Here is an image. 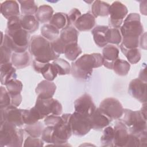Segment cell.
Listing matches in <instances>:
<instances>
[{
	"label": "cell",
	"instance_id": "cell-13",
	"mask_svg": "<svg viewBox=\"0 0 147 147\" xmlns=\"http://www.w3.org/2000/svg\"><path fill=\"white\" fill-rule=\"evenodd\" d=\"M23 109L9 106L6 108L1 109V122L6 121L16 127H21L24 123L22 117Z\"/></svg>",
	"mask_w": 147,
	"mask_h": 147
},
{
	"label": "cell",
	"instance_id": "cell-12",
	"mask_svg": "<svg viewBox=\"0 0 147 147\" xmlns=\"http://www.w3.org/2000/svg\"><path fill=\"white\" fill-rule=\"evenodd\" d=\"M75 111L86 117H90L96 109L91 96L84 94L74 102Z\"/></svg>",
	"mask_w": 147,
	"mask_h": 147
},
{
	"label": "cell",
	"instance_id": "cell-31",
	"mask_svg": "<svg viewBox=\"0 0 147 147\" xmlns=\"http://www.w3.org/2000/svg\"><path fill=\"white\" fill-rule=\"evenodd\" d=\"M22 117L24 123L26 125L34 124L40 119H42L34 106L29 110L23 109Z\"/></svg>",
	"mask_w": 147,
	"mask_h": 147
},
{
	"label": "cell",
	"instance_id": "cell-40",
	"mask_svg": "<svg viewBox=\"0 0 147 147\" xmlns=\"http://www.w3.org/2000/svg\"><path fill=\"white\" fill-rule=\"evenodd\" d=\"M106 37L108 43L118 45L122 42V36L120 30L117 28H109L107 32Z\"/></svg>",
	"mask_w": 147,
	"mask_h": 147
},
{
	"label": "cell",
	"instance_id": "cell-36",
	"mask_svg": "<svg viewBox=\"0 0 147 147\" xmlns=\"http://www.w3.org/2000/svg\"><path fill=\"white\" fill-rule=\"evenodd\" d=\"M52 64L55 67L58 75H65L71 72V65L69 63L61 58H58L53 61Z\"/></svg>",
	"mask_w": 147,
	"mask_h": 147
},
{
	"label": "cell",
	"instance_id": "cell-49",
	"mask_svg": "<svg viewBox=\"0 0 147 147\" xmlns=\"http://www.w3.org/2000/svg\"><path fill=\"white\" fill-rule=\"evenodd\" d=\"M141 48L144 49H146V33H144L140 38V44Z\"/></svg>",
	"mask_w": 147,
	"mask_h": 147
},
{
	"label": "cell",
	"instance_id": "cell-4",
	"mask_svg": "<svg viewBox=\"0 0 147 147\" xmlns=\"http://www.w3.org/2000/svg\"><path fill=\"white\" fill-rule=\"evenodd\" d=\"M29 51L34 60L42 63H49L58 59L60 56L53 51L51 42L40 35L31 38Z\"/></svg>",
	"mask_w": 147,
	"mask_h": 147
},
{
	"label": "cell",
	"instance_id": "cell-3",
	"mask_svg": "<svg viewBox=\"0 0 147 147\" xmlns=\"http://www.w3.org/2000/svg\"><path fill=\"white\" fill-rule=\"evenodd\" d=\"M102 55L98 53L84 54L72 62L71 73L76 79L87 80L92 75L93 69L103 65Z\"/></svg>",
	"mask_w": 147,
	"mask_h": 147
},
{
	"label": "cell",
	"instance_id": "cell-35",
	"mask_svg": "<svg viewBox=\"0 0 147 147\" xmlns=\"http://www.w3.org/2000/svg\"><path fill=\"white\" fill-rule=\"evenodd\" d=\"M130 63L125 60L120 59H118L114 61L113 67V69L114 71L118 75L122 76L127 75L129 71H130Z\"/></svg>",
	"mask_w": 147,
	"mask_h": 147
},
{
	"label": "cell",
	"instance_id": "cell-8",
	"mask_svg": "<svg viewBox=\"0 0 147 147\" xmlns=\"http://www.w3.org/2000/svg\"><path fill=\"white\" fill-rule=\"evenodd\" d=\"M99 110L110 119H118L123 114V108L116 98H107L103 99L99 106Z\"/></svg>",
	"mask_w": 147,
	"mask_h": 147
},
{
	"label": "cell",
	"instance_id": "cell-1",
	"mask_svg": "<svg viewBox=\"0 0 147 147\" xmlns=\"http://www.w3.org/2000/svg\"><path fill=\"white\" fill-rule=\"evenodd\" d=\"M2 38L1 45H4L13 52L26 51L30 44V33L23 29L21 25L20 16L13 17L7 20V29Z\"/></svg>",
	"mask_w": 147,
	"mask_h": 147
},
{
	"label": "cell",
	"instance_id": "cell-7",
	"mask_svg": "<svg viewBox=\"0 0 147 147\" xmlns=\"http://www.w3.org/2000/svg\"><path fill=\"white\" fill-rule=\"evenodd\" d=\"M71 114H64L61 120L53 126L52 144L55 145H65L71 137L72 132L70 125Z\"/></svg>",
	"mask_w": 147,
	"mask_h": 147
},
{
	"label": "cell",
	"instance_id": "cell-38",
	"mask_svg": "<svg viewBox=\"0 0 147 147\" xmlns=\"http://www.w3.org/2000/svg\"><path fill=\"white\" fill-rule=\"evenodd\" d=\"M7 91L11 95H16L21 94L23 84L22 82L16 79H13L7 82L5 85Z\"/></svg>",
	"mask_w": 147,
	"mask_h": 147
},
{
	"label": "cell",
	"instance_id": "cell-5",
	"mask_svg": "<svg viewBox=\"0 0 147 147\" xmlns=\"http://www.w3.org/2000/svg\"><path fill=\"white\" fill-rule=\"evenodd\" d=\"M24 141V130L6 121L1 122L0 146H22Z\"/></svg>",
	"mask_w": 147,
	"mask_h": 147
},
{
	"label": "cell",
	"instance_id": "cell-30",
	"mask_svg": "<svg viewBox=\"0 0 147 147\" xmlns=\"http://www.w3.org/2000/svg\"><path fill=\"white\" fill-rule=\"evenodd\" d=\"M41 36L50 42H52L59 37L60 32L54 26L50 24L44 25L41 28Z\"/></svg>",
	"mask_w": 147,
	"mask_h": 147
},
{
	"label": "cell",
	"instance_id": "cell-22",
	"mask_svg": "<svg viewBox=\"0 0 147 147\" xmlns=\"http://www.w3.org/2000/svg\"><path fill=\"white\" fill-rule=\"evenodd\" d=\"M109 29V26L105 25H97L91 31L94 41L99 47H105L107 45V32Z\"/></svg>",
	"mask_w": 147,
	"mask_h": 147
},
{
	"label": "cell",
	"instance_id": "cell-29",
	"mask_svg": "<svg viewBox=\"0 0 147 147\" xmlns=\"http://www.w3.org/2000/svg\"><path fill=\"white\" fill-rule=\"evenodd\" d=\"M110 5L103 1H94L91 6V14L95 18L109 15Z\"/></svg>",
	"mask_w": 147,
	"mask_h": 147
},
{
	"label": "cell",
	"instance_id": "cell-24",
	"mask_svg": "<svg viewBox=\"0 0 147 147\" xmlns=\"http://www.w3.org/2000/svg\"><path fill=\"white\" fill-rule=\"evenodd\" d=\"M1 83L2 85L13 79L17 78L16 70L11 62L0 65Z\"/></svg>",
	"mask_w": 147,
	"mask_h": 147
},
{
	"label": "cell",
	"instance_id": "cell-16",
	"mask_svg": "<svg viewBox=\"0 0 147 147\" xmlns=\"http://www.w3.org/2000/svg\"><path fill=\"white\" fill-rule=\"evenodd\" d=\"M127 126L122 121L116 123L114 127V146H125L129 138Z\"/></svg>",
	"mask_w": 147,
	"mask_h": 147
},
{
	"label": "cell",
	"instance_id": "cell-43",
	"mask_svg": "<svg viewBox=\"0 0 147 147\" xmlns=\"http://www.w3.org/2000/svg\"><path fill=\"white\" fill-rule=\"evenodd\" d=\"M52 48L53 51L57 55L64 54L66 45L61 40L60 37H58L55 41L51 42Z\"/></svg>",
	"mask_w": 147,
	"mask_h": 147
},
{
	"label": "cell",
	"instance_id": "cell-27",
	"mask_svg": "<svg viewBox=\"0 0 147 147\" xmlns=\"http://www.w3.org/2000/svg\"><path fill=\"white\" fill-rule=\"evenodd\" d=\"M21 25L23 29L29 33H34L39 27V22L34 16L26 15L20 16Z\"/></svg>",
	"mask_w": 147,
	"mask_h": 147
},
{
	"label": "cell",
	"instance_id": "cell-50",
	"mask_svg": "<svg viewBox=\"0 0 147 147\" xmlns=\"http://www.w3.org/2000/svg\"><path fill=\"white\" fill-rule=\"evenodd\" d=\"M146 65L144 66V68H142L139 74V77L138 79H140V80L146 82Z\"/></svg>",
	"mask_w": 147,
	"mask_h": 147
},
{
	"label": "cell",
	"instance_id": "cell-11",
	"mask_svg": "<svg viewBox=\"0 0 147 147\" xmlns=\"http://www.w3.org/2000/svg\"><path fill=\"white\" fill-rule=\"evenodd\" d=\"M128 10L126 6L119 1L114 2L109 8V25L113 28H121Z\"/></svg>",
	"mask_w": 147,
	"mask_h": 147
},
{
	"label": "cell",
	"instance_id": "cell-21",
	"mask_svg": "<svg viewBox=\"0 0 147 147\" xmlns=\"http://www.w3.org/2000/svg\"><path fill=\"white\" fill-rule=\"evenodd\" d=\"M1 13L7 20L16 16H20V8L18 2L16 1H5L1 3Z\"/></svg>",
	"mask_w": 147,
	"mask_h": 147
},
{
	"label": "cell",
	"instance_id": "cell-10",
	"mask_svg": "<svg viewBox=\"0 0 147 147\" xmlns=\"http://www.w3.org/2000/svg\"><path fill=\"white\" fill-rule=\"evenodd\" d=\"M69 122L72 134L76 136H84L92 129L89 118L75 111L71 114Z\"/></svg>",
	"mask_w": 147,
	"mask_h": 147
},
{
	"label": "cell",
	"instance_id": "cell-17",
	"mask_svg": "<svg viewBox=\"0 0 147 147\" xmlns=\"http://www.w3.org/2000/svg\"><path fill=\"white\" fill-rule=\"evenodd\" d=\"M56 90V84L51 81L42 80L37 86L35 92L37 98L42 99L52 98Z\"/></svg>",
	"mask_w": 147,
	"mask_h": 147
},
{
	"label": "cell",
	"instance_id": "cell-42",
	"mask_svg": "<svg viewBox=\"0 0 147 147\" xmlns=\"http://www.w3.org/2000/svg\"><path fill=\"white\" fill-rule=\"evenodd\" d=\"M12 51L4 45H1V64L11 62Z\"/></svg>",
	"mask_w": 147,
	"mask_h": 147
},
{
	"label": "cell",
	"instance_id": "cell-41",
	"mask_svg": "<svg viewBox=\"0 0 147 147\" xmlns=\"http://www.w3.org/2000/svg\"><path fill=\"white\" fill-rule=\"evenodd\" d=\"M1 109L6 108L11 106V96L6 88L3 86L1 87L0 94Z\"/></svg>",
	"mask_w": 147,
	"mask_h": 147
},
{
	"label": "cell",
	"instance_id": "cell-23",
	"mask_svg": "<svg viewBox=\"0 0 147 147\" xmlns=\"http://www.w3.org/2000/svg\"><path fill=\"white\" fill-rule=\"evenodd\" d=\"M13 65L18 69L25 68L30 63V56L27 51L24 52H13L11 57Z\"/></svg>",
	"mask_w": 147,
	"mask_h": 147
},
{
	"label": "cell",
	"instance_id": "cell-28",
	"mask_svg": "<svg viewBox=\"0 0 147 147\" xmlns=\"http://www.w3.org/2000/svg\"><path fill=\"white\" fill-rule=\"evenodd\" d=\"M53 15V8L49 5H43L39 6L34 16L39 22L44 24L49 22Z\"/></svg>",
	"mask_w": 147,
	"mask_h": 147
},
{
	"label": "cell",
	"instance_id": "cell-25",
	"mask_svg": "<svg viewBox=\"0 0 147 147\" xmlns=\"http://www.w3.org/2000/svg\"><path fill=\"white\" fill-rule=\"evenodd\" d=\"M79 32L73 26H69L60 32V38L67 45L72 43H78Z\"/></svg>",
	"mask_w": 147,
	"mask_h": 147
},
{
	"label": "cell",
	"instance_id": "cell-26",
	"mask_svg": "<svg viewBox=\"0 0 147 147\" xmlns=\"http://www.w3.org/2000/svg\"><path fill=\"white\" fill-rule=\"evenodd\" d=\"M49 24L59 30L65 29L69 26L71 24L68 14L61 12H57L53 14L49 21Z\"/></svg>",
	"mask_w": 147,
	"mask_h": 147
},
{
	"label": "cell",
	"instance_id": "cell-37",
	"mask_svg": "<svg viewBox=\"0 0 147 147\" xmlns=\"http://www.w3.org/2000/svg\"><path fill=\"white\" fill-rule=\"evenodd\" d=\"M44 127L41 122H37L32 125H26L24 127V131L30 136L33 137H40L42 133Z\"/></svg>",
	"mask_w": 147,
	"mask_h": 147
},
{
	"label": "cell",
	"instance_id": "cell-48",
	"mask_svg": "<svg viewBox=\"0 0 147 147\" xmlns=\"http://www.w3.org/2000/svg\"><path fill=\"white\" fill-rule=\"evenodd\" d=\"M71 23L74 24L76 21L82 16L81 12L76 8H73L68 14Z\"/></svg>",
	"mask_w": 147,
	"mask_h": 147
},
{
	"label": "cell",
	"instance_id": "cell-34",
	"mask_svg": "<svg viewBox=\"0 0 147 147\" xmlns=\"http://www.w3.org/2000/svg\"><path fill=\"white\" fill-rule=\"evenodd\" d=\"M82 52V49L78 43H72L66 45L64 54L69 60L75 61Z\"/></svg>",
	"mask_w": 147,
	"mask_h": 147
},
{
	"label": "cell",
	"instance_id": "cell-15",
	"mask_svg": "<svg viewBox=\"0 0 147 147\" xmlns=\"http://www.w3.org/2000/svg\"><path fill=\"white\" fill-rule=\"evenodd\" d=\"M32 65L34 71L41 74L47 80L52 82L58 75L57 71L52 63H42L34 60Z\"/></svg>",
	"mask_w": 147,
	"mask_h": 147
},
{
	"label": "cell",
	"instance_id": "cell-19",
	"mask_svg": "<svg viewBox=\"0 0 147 147\" xmlns=\"http://www.w3.org/2000/svg\"><path fill=\"white\" fill-rule=\"evenodd\" d=\"M91 128L96 130H101L107 127L111 121L108 117L104 115L96 108L92 115L89 117Z\"/></svg>",
	"mask_w": 147,
	"mask_h": 147
},
{
	"label": "cell",
	"instance_id": "cell-44",
	"mask_svg": "<svg viewBox=\"0 0 147 147\" xmlns=\"http://www.w3.org/2000/svg\"><path fill=\"white\" fill-rule=\"evenodd\" d=\"M53 126H47L44 129L42 134V140L48 144H52Z\"/></svg>",
	"mask_w": 147,
	"mask_h": 147
},
{
	"label": "cell",
	"instance_id": "cell-18",
	"mask_svg": "<svg viewBox=\"0 0 147 147\" xmlns=\"http://www.w3.org/2000/svg\"><path fill=\"white\" fill-rule=\"evenodd\" d=\"M119 52L118 48L115 45L111 44L106 45L102 51L103 65L107 68L112 69L114 61L118 59Z\"/></svg>",
	"mask_w": 147,
	"mask_h": 147
},
{
	"label": "cell",
	"instance_id": "cell-33",
	"mask_svg": "<svg viewBox=\"0 0 147 147\" xmlns=\"http://www.w3.org/2000/svg\"><path fill=\"white\" fill-rule=\"evenodd\" d=\"M20 4L21 11L22 16L26 15H35L38 10V7L34 1H18Z\"/></svg>",
	"mask_w": 147,
	"mask_h": 147
},
{
	"label": "cell",
	"instance_id": "cell-20",
	"mask_svg": "<svg viewBox=\"0 0 147 147\" xmlns=\"http://www.w3.org/2000/svg\"><path fill=\"white\" fill-rule=\"evenodd\" d=\"M75 28L80 32L88 31L92 29L95 25V18L90 12L82 16L74 24Z\"/></svg>",
	"mask_w": 147,
	"mask_h": 147
},
{
	"label": "cell",
	"instance_id": "cell-46",
	"mask_svg": "<svg viewBox=\"0 0 147 147\" xmlns=\"http://www.w3.org/2000/svg\"><path fill=\"white\" fill-rule=\"evenodd\" d=\"M61 120V117L53 114L47 116L44 119V123L47 126H54Z\"/></svg>",
	"mask_w": 147,
	"mask_h": 147
},
{
	"label": "cell",
	"instance_id": "cell-6",
	"mask_svg": "<svg viewBox=\"0 0 147 147\" xmlns=\"http://www.w3.org/2000/svg\"><path fill=\"white\" fill-rule=\"evenodd\" d=\"M121 121L127 126L129 133L139 136L146 131V117L140 111L125 109Z\"/></svg>",
	"mask_w": 147,
	"mask_h": 147
},
{
	"label": "cell",
	"instance_id": "cell-39",
	"mask_svg": "<svg viewBox=\"0 0 147 147\" xmlns=\"http://www.w3.org/2000/svg\"><path fill=\"white\" fill-rule=\"evenodd\" d=\"M114 129L111 126L106 127L100 137V142L103 146H114Z\"/></svg>",
	"mask_w": 147,
	"mask_h": 147
},
{
	"label": "cell",
	"instance_id": "cell-9",
	"mask_svg": "<svg viewBox=\"0 0 147 147\" xmlns=\"http://www.w3.org/2000/svg\"><path fill=\"white\" fill-rule=\"evenodd\" d=\"M34 107L42 119L50 114L60 115L63 111L61 104L57 100L52 98L48 99H42L37 98Z\"/></svg>",
	"mask_w": 147,
	"mask_h": 147
},
{
	"label": "cell",
	"instance_id": "cell-45",
	"mask_svg": "<svg viewBox=\"0 0 147 147\" xmlns=\"http://www.w3.org/2000/svg\"><path fill=\"white\" fill-rule=\"evenodd\" d=\"M44 146V142L42 139H40L37 137H33L29 136L26 138L24 142V146Z\"/></svg>",
	"mask_w": 147,
	"mask_h": 147
},
{
	"label": "cell",
	"instance_id": "cell-14",
	"mask_svg": "<svg viewBox=\"0 0 147 147\" xmlns=\"http://www.w3.org/2000/svg\"><path fill=\"white\" fill-rule=\"evenodd\" d=\"M128 92L131 96L144 103L146 102V82L138 78L133 79L129 83Z\"/></svg>",
	"mask_w": 147,
	"mask_h": 147
},
{
	"label": "cell",
	"instance_id": "cell-47",
	"mask_svg": "<svg viewBox=\"0 0 147 147\" xmlns=\"http://www.w3.org/2000/svg\"><path fill=\"white\" fill-rule=\"evenodd\" d=\"M125 146H140V138L138 136L129 133L127 142Z\"/></svg>",
	"mask_w": 147,
	"mask_h": 147
},
{
	"label": "cell",
	"instance_id": "cell-51",
	"mask_svg": "<svg viewBox=\"0 0 147 147\" xmlns=\"http://www.w3.org/2000/svg\"><path fill=\"white\" fill-rule=\"evenodd\" d=\"M146 103H144L142 108H141V110H140V111L145 117H146Z\"/></svg>",
	"mask_w": 147,
	"mask_h": 147
},
{
	"label": "cell",
	"instance_id": "cell-2",
	"mask_svg": "<svg viewBox=\"0 0 147 147\" xmlns=\"http://www.w3.org/2000/svg\"><path fill=\"white\" fill-rule=\"evenodd\" d=\"M120 32L122 36V46L127 49L138 48L140 38L144 33L140 15L136 13L129 14L121 26Z\"/></svg>",
	"mask_w": 147,
	"mask_h": 147
},
{
	"label": "cell",
	"instance_id": "cell-32",
	"mask_svg": "<svg viewBox=\"0 0 147 147\" xmlns=\"http://www.w3.org/2000/svg\"><path fill=\"white\" fill-rule=\"evenodd\" d=\"M120 49L122 52L127 58L129 63L135 64L140 61L141 57V55L138 48L127 49L120 45Z\"/></svg>",
	"mask_w": 147,
	"mask_h": 147
}]
</instances>
